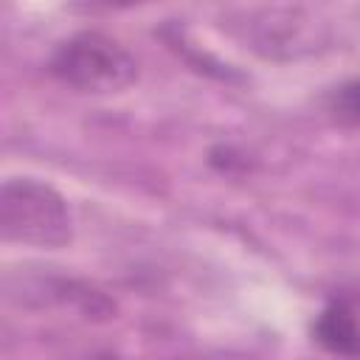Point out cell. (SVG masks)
<instances>
[{"instance_id":"cell-1","label":"cell","mask_w":360,"mask_h":360,"mask_svg":"<svg viewBox=\"0 0 360 360\" xmlns=\"http://www.w3.org/2000/svg\"><path fill=\"white\" fill-rule=\"evenodd\" d=\"M0 233L6 242L56 250L73 239V219L53 186L34 177H11L0 191Z\"/></svg>"},{"instance_id":"cell-2","label":"cell","mask_w":360,"mask_h":360,"mask_svg":"<svg viewBox=\"0 0 360 360\" xmlns=\"http://www.w3.org/2000/svg\"><path fill=\"white\" fill-rule=\"evenodd\" d=\"M48 70L79 93H121L138 79L135 56L101 31H79L56 45Z\"/></svg>"},{"instance_id":"cell-5","label":"cell","mask_w":360,"mask_h":360,"mask_svg":"<svg viewBox=\"0 0 360 360\" xmlns=\"http://www.w3.org/2000/svg\"><path fill=\"white\" fill-rule=\"evenodd\" d=\"M107 6H135V3H143V0H101Z\"/></svg>"},{"instance_id":"cell-3","label":"cell","mask_w":360,"mask_h":360,"mask_svg":"<svg viewBox=\"0 0 360 360\" xmlns=\"http://www.w3.org/2000/svg\"><path fill=\"white\" fill-rule=\"evenodd\" d=\"M309 335L329 354L360 357V309L349 301L346 292H340L329 298L326 307L315 315Z\"/></svg>"},{"instance_id":"cell-4","label":"cell","mask_w":360,"mask_h":360,"mask_svg":"<svg viewBox=\"0 0 360 360\" xmlns=\"http://www.w3.org/2000/svg\"><path fill=\"white\" fill-rule=\"evenodd\" d=\"M326 112L335 124L360 129V79H349L338 84L326 96Z\"/></svg>"}]
</instances>
